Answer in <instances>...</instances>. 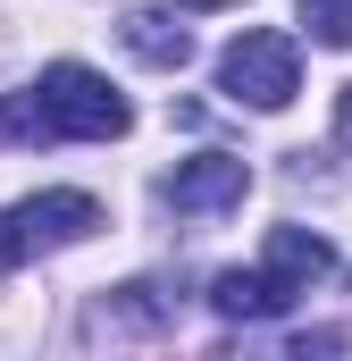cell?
Here are the masks:
<instances>
[{
  "instance_id": "cell-1",
  "label": "cell",
  "mask_w": 352,
  "mask_h": 361,
  "mask_svg": "<svg viewBox=\"0 0 352 361\" xmlns=\"http://www.w3.org/2000/svg\"><path fill=\"white\" fill-rule=\"evenodd\" d=\"M126 126H134L126 92H109V76H92V68H76V59L42 68V85L8 101V135H17V143H51V135H76V143H118Z\"/></svg>"
},
{
  "instance_id": "cell-2",
  "label": "cell",
  "mask_w": 352,
  "mask_h": 361,
  "mask_svg": "<svg viewBox=\"0 0 352 361\" xmlns=\"http://www.w3.org/2000/svg\"><path fill=\"white\" fill-rule=\"evenodd\" d=\"M218 92H227V101H252V109H285V101L302 92V51H294V34L244 25V34L218 51Z\"/></svg>"
},
{
  "instance_id": "cell-3",
  "label": "cell",
  "mask_w": 352,
  "mask_h": 361,
  "mask_svg": "<svg viewBox=\"0 0 352 361\" xmlns=\"http://www.w3.org/2000/svg\"><path fill=\"white\" fill-rule=\"evenodd\" d=\"M92 227H101V202L92 193H25L8 219H0V235H8V269L17 261H34V252H59V244H84Z\"/></svg>"
},
{
  "instance_id": "cell-4",
  "label": "cell",
  "mask_w": 352,
  "mask_h": 361,
  "mask_svg": "<svg viewBox=\"0 0 352 361\" xmlns=\"http://www.w3.org/2000/svg\"><path fill=\"white\" fill-rule=\"evenodd\" d=\"M184 219H218V210H244V193H252V169L235 160V152H193V160H176V177L160 185Z\"/></svg>"
},
{
  "instance_id": "cell-5",
  "label": "cell",
  "mask_w": 352,
  "mask_h": 361,
  "mask_svg": "<svg viewBox=\"0 0 352 361\" xmlns=\"http://www.w3.org/2000/svg\"><path fill=\"white\" fill-rule=\"evenodd\" d=\"M210 302H218V319H277V311H294L302 302V286H285L277 269H227L218 286H210Z\"/></svg>"
},
{
  "instance_id": "cell-6",
  "label": "cell",
  "mask_w": 352,
  "mask_h": 361,
  "mask_svg": "<svg viewBox=\"0 0 352 361\" xmlns=\"http://www.w3.org/2000/svg\"><path fill=\"white\" fill-rule=\"evenodd\" d=\"M268 269L285 277V286H302V294H310L319 277L336 269V244H327V235H310V227H268Z\"/></svg>"
},
{
  "instance_id": "cell-7",
  "label": "cell",
  "mask_w": 352,
  "mask_h": 361,
  "mask_svg": "<svg viewBox=\"0 0 352 361\" xmlns=\"http://www.w3.org/2000/svg\"><path fill=\"white\" fill-rule=\"evenodd\" d=\"M118 34H126V51H134L143 68H184V59H193V34L176 25L168 8H134Z\"/></svg>"
},
{
  "instance_id": "cell-8",
  "label": "cell",
  "mask_w": 352,
  "mask_h": 361,
  "mask_svg": "<svg viewBox=\"0 0 352 361\" xmlns=\"http://www.w3.org/2000/svg\"><path fill=\"white\" fill-rule=\"evenodd\" d=\"M302 25H310L327 51H352V0H302Z\"/></svg>"
},
{
  "instance_id": "cell-9",
  "label": "cell",
  "mask_w": 352,
  "mask_h": 361,
  "mask_svg": "<svg viewBox=\"0 0 352 361\" xmlns=\"http://www.w3.org/2000/svg\"><path fill=\"white\" fill-rule=\"evenodd\" d=\"M336 135L352 143V85H344V101H336Z\"/></svg>"
},
{
  "instance_id": "cell-10",
  "label": "cell",
  "mask_w": 352,
  "mask_h": 361,
  "mask_svg": "<svg viewBox=\"0 0 352 361\" xmlns=\"http://www.w3.org/2000/svg\"><path fill=\"white\" fill-rule=\"evenodd\" d=\"M176 8H227V0H176Z\"/></svg>"
},
{
  "instance_id": "cell-11",
  "label": "cell",
  "mask_w": 352,
  "mask_h": 361,
  "mask_svg": "<svg viewBox=\"0 0 352 361\" xmlns=\"http://www.w3.org/2000/svg\"><path fill=\"white\" fill-rule=\"evenodd\" d=\"M0 269H8V235H0Z\"/></svg>"
}]
</instances>
